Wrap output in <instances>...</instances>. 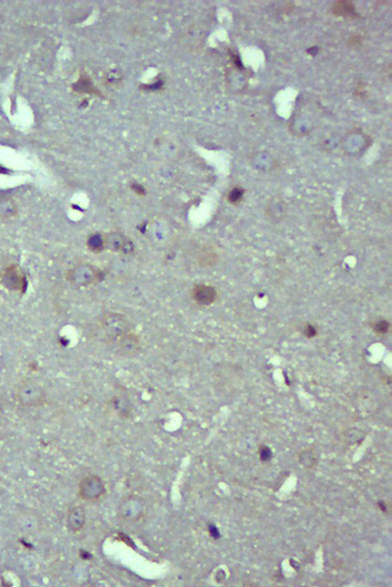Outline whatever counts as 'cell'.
<instances>
[{"instance_id":"6da1fadb","label":"cell","mask_w":392,"mask_h":587,"mask_svg":"<svg viewBox=\"0 0 392 587\" xmlns=\"http://www.w3.org/2000/svg\"><path fill=\"white\" fill-rule=\"evenodd\" d=\"M66 278L73 286L87 287L101 279V271L90 264H81L72 268Z\"/></svg>"},{"instance_id":"e0dca14e","label":"cell","mask_w":392,"mask_h":587,"mask_svg":"<svg viewBox=\"0 0 392 587\" xmlns=\"http://www.w3.org/2000/svg\"><path fill=\"white\" fill-rule=\"evenodd\" d=\"M243 196V190L240 188H235L232 190L229 194V201L233 204L239 203Z\"/></svg>"},{"instance_id":"ba28073f","label":"cell","mask_w":392,"mask_h":587,"mask_svg":"<svg viewBox=\"0 0 392 587\" xmlns=\"http://www.w3.org/2000/svg\"><path fill=\"white\" fill-rule=\"evenodd\" d=\"M86 522V514L85 510L82 506L75 505L71 507L67 514L66 526L68 530L72 533L80 532Z\"/></svg>"},{"instance_id":"277c9868","label":"cell","mask_w":392,"mask_h":587,"mask_svg":"<svg viewBox=\"0 0 392 587\" xmlns=\"http://www.w3.org/2000/svg\"><path fill=\"white\" fill-rule=\"evenodd\" d=\"M17 397L20 403L24 406H37L43 402L45 393L39 384L26 381L19 387Z\"/></svg>"},{"instance_id":"7a4b0ae2","label":"cell","mask_w":392,"mask_h":587,"mask_svg":"<svg viewBox=\"0 0 392 587\" xmlns=\"http://www.w3.org/2000/svg\"><path fill=\"white\" fill-rule=\"evenodd\" d=\"M101 327L107 336L113 338H121L131 333V323L124 315L109 312L103 315Z\"/></svg>"},{"instance_id":"44dd1931","label":"cell","mask_w":392,"mask_h":587,"mask_svg":"<svg viewBox=\"0 0 392 587\" xmlns=\"http://www.w3.org/2000/svg\"><path fill=\"white\" fill-rule=\"evenodd\" d=\"M304 334H305V336H307V337H313V336H316L317 332H316V330H315V328H314L313 326H311V325H307V326L305 327V331H304Z\"/></svg>"},{"instance_id":"d6986e66","label":"cell","mask_w":392,"mask_h":587,"mask_svg":"<svg viewBox=\"0 0 392 587\" xmlns=\"http://www.w3.org/2000/svg\"><path fill=\"white\" fill-rule=\"evenodd\" d=\"M259 453H260V459H261V461H269L273 457V452H272L271 448L268 447V446H265V445H263V446L260 447Z\"/></svg>"},{"instance_id":"9c48e42d","label":"cell","mask_w":392,"mask_h":587,"mask_svg":"<svg viewBox=\"0 0 392 587\" xmlns=\"http://www.w3.org/2000/svg\"><path fill=\"white\" fill-rule=\"evenodd\" d=\"M192 295L196 303L200 305H210L215 301L217 292L212 286L196 285L193 289Z\"/></svg>"},{"instance_id":"30bf717a","label":"cell","mask_w":392,"mask_h":587,"mask_svg":"<svg viewBox=\"0 0 392 587\" xmlns=\"http://www.w3.org/2000/svg\"><path fill=\"white\" fill-rule=\"evenodd\" d=\"M333 12L336 16L345 17V18H352L357 17V13L355 12L354 5L351 1H337L334 3Z\"/></svg>"},{"instance_id":"3957f363","label":"cell","mask_w":392,"mask_h":587,"mask_svg":"<svg viewBox=\"0 0 392 587\" xmlns=\"http://www.w3.org/2000/svg\"><path fill=\"white\" fill-rule=\"evenodd\" d=\"M105 494V485L98 476H88L79 484V496L85 501H97Z\"/></svg>"},{"instance_id":"ac0fdd59","label":"cell","mask_w":392,"mask_h":587,"mask_svg":"<svg viewBox=\"0 0 392 587\" xmlns=\"http://www.w3.org/2000/svg\"><path fill=\"white\" fill-rule=\"evenodd\" d=\"M346 436L348 438V440H350L351 442H359L360 440L364 439V435L361 431L356 430V429H351L349 430L346 433Z\"/></svg>"},{"instance_id":"5b68a950","label":"cell","mask_w":392,"mask_h":587,"mask_svg":"<svg viewBox=\"0 0 392 587\" xmlns=\"http://www.w3.org/2000/svg\"><path fill=\"white\" fill-rule=\"evenodd\" d=\"M144 513V504L138 497L131 496L124 500L119 507V516L126 522H135Z\"/></svg>"},{"instance_id":"52a82bcc","label":"cell","mask_w":392,"mask_h":587,"mask_svg":"<svg viewBox=\"0 0 392 587\" xmlns=\"http://www.w3.org/2000/svg\"><path fill=\"white\" fill-rule=\"evenodd\" d=\"M2 282L6 288L20 292H22L26 285L24 275L16 266H12L5 271L2 277Z\"/></svg>"},{"instance_id":"8fae6325","label":"cell","mask_w":392,"mask_h":587,"mask_svg":"<svg viewBox=\"0 0 392 587\" xmlns=\"http://www.w3.org/2000/svg\"><path fill=\"white\" fill-rule=\"evenodd\" d=\"M120 348L123 351H125V353L133 354L139 348V343H138L137 337L131 335V333L126 336H122L120 338Z\"/></svg>"},{"instance_id":"4fadbf2b","label":"cell","mask_w":392,"mask_h":587,"mask_svg":"<svg viewBox=\"0 0 392 587\" xmlns=\"http://www.w3.org/2000/svg\"><path fill=\"white\" fill-rule=\"evenodd\" d=\"M87 245L91 251H101L104 247V240L99 234H93L88 238Z\"/></svg>"},{"instance_id":"7402d4cb","label":"cell","mask_w":392,"mask_h":587,"mask_svg":"<svg viewBox=\"0 0 392 587\" xmlns=\"http://www.w3.org/2000/svg\"><path fill=\"white\" fill-rule=\"evenodd\" d=\"M234 63H235V64H236V65H237L239 68L241 67V63H240V58H239L238 56H234Z\"/></svg>"},{"instance_id":"9a60e30c","label":"cell","mask_w":392,"mask_h":587,"mask_svg":"<svg viewBox=\"0 0 392 587\" xmlns=\"http://www.w3.org/2000/svg\"><path fill=\"white\" fill-rule=\"evenodd\" d=\"M217 262V256L211 252H204L198 258V263L201 267H211Z\"/></svg>"},{"instance_id":"2e32d148","label":"cell","mask_w":392,"mask_h":587,"mask_svg":"<svg viewBox=\"0 0 392 587\" xmlns=\"http://www.w3.org/2000/svg\"><path fill=\"white\" fill-rule=\"evenodd\" d=\"M390 327H391V324L388 321H386V320H379L374 325V331L376 333H378V334L385 335V334H387L389 332Z\"/></svg>"},{"instance_id":"8992f818","label":"cell","mask_w":392,"mask_h":587,"mask_svg":"<svg viewBox=\"0 0 392 587\" xmlns=\"http://www.w3.org/2000/svg\"><path fill=\"white\" fill-rule=\"evenodd\" d=\"M104 247L109 250L121 254H131L133 251V243L120 232H111L105 236Z\"/></svg>"},{"instance_id":"5bb4252c","label":"cell","mask_w":392,"mask_h":587,"mask_svg":"<svg viewBox=\"0 0 392 587\" xmlns=\"http://www.w3.org/2000/svg\"><path fill=\"white\" fill-rule=\"evenodd\" d=\"M299 461L301 463V465L305 468V469H310L312 468L315 463H316V458L314 456V454L309 451V450H305L300 454L299 457Z\"/></svg>"},{"instance_id":"ffe728a7","label":"cell","mask_w":392,"mask_h":587,"mask_svg":"<svg viewBox=\"0 0 392 587\" xmlns=\"http://www.w3.org/2000/svg\"><path fill=\"white\" fill-rule=\"evenodd\" d=\"M208 531L210 536L214 539V540H218L221 536H220V532L218 530L217 527L215 525L210 524L208 525Z\"/></svg>"},{"instance_id":"7c38bea8","label":"cell","mask_w":392,"mask_h":587,"mask_svg":"<svg viewBox=\"0 0 392 587\" xmlns=\"http://www.w3.org/2000/svg\"><path fill=\"white\" fill-rule=\"evenodd\" d=\"M16 212L14 203L8 198H0V217L9 218Z\"/></svg>"}]
</instances>
